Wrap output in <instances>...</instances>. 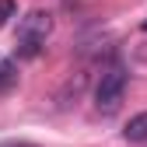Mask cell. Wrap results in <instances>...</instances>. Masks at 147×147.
Masks as SVG:
<instances>
[{
  "label": "cell",
  "mask_w": 147,
  "mask_h": 147,
  "mask_svg": "<svg viewBox=\"0 0 147 147\" xmlns=\"http://www.w3.org/2000/svg\"><path fill=\"white\" fill-rule=\"evenodd\" d=\"M84 81H88V74H77L74 81H67V84H63V91H60V109H67L70 102H77V98H81Z\"/></svg>",
  "instance_id": "obj_4"
},
{
  "label": "cell",
  "mask_w": 147,
  "mask_h": 147,
  "mask_svg": "<svg viewBox=\"0 0 147 147\" xmlns=\"http://www.w3.org/2000/svg\"><path fill=\"white\" fill-rule=\"evenodd\" d=\"M126 84H130V74L123 67H109L98 77V84H95V109L102 116H116L119 112V105L126 98Z\"/></svg>",
  "instance_id": "obj_2"
},
{
  "label": "cell",
  "mask_w": 147,
  "mask_h": 147,
  "mask_svg": "<svg viewBox=\"0 0 147 147\" xmlns=\"http://www.w3.org/2000/svg\"><path fill=\"white\" fill-rule=\"evenodd\" d=\"M140 28H144V32H147V18H144V25H140Z\"/></svg>",
  "instance_id": "obj_8"
},
{
  "label": "cell",
  "mask_w": 147,
  "mask_h": 147,
  "mask_svg": "<svg viewBox=\"0 0 147 147\" xmlns=\"http://www.w3.org/2000/svg\"><path fill=\"white\" fill-rule=\"evenodd\" d=\"M123 140H130V144H144L147 140V112H137L123 126Z\"/></svg>",
  "instance_id": "obj_3"
},
{
  "label": "cell",
  "mask_w": 147,
  "mask_h": 147,
  "mask_svg": "<svg viewBox=\"0 0 147 147\" xmlns=\"http://www.w3.org/2000/svg\"><path fill=\"white\" fill-rule=\"evenodd\" d=\"M4 147H35V144H4Z\"/></svg>",
  "instance_id": "obj_7"
},
{
  "label": "cell",
  "mask_w": 147,
  "mask_h": 147,
  "mask_svg": "<svg viewBox=\"0 0 147 147\" xmlns=\"http://www.w3.org/2000/svg\"><path fill=\"white\" fill-rule=\"evenodd\" d=\"M14 84H18V63L0 53V91H11Z\"/></svg>",
  "instance_id": "obj_5"
},
{
  "label": "cell",
  "mask_w": 147,
  "mask_h": 147,
  "mask_svg": "<svg viewBox=\"0 0 147 147\" xmlns=\"http://www.w3.org/2000/svg\"><path fill=\"white\" fill-rule=\"evenodd\" d=\"M49 35H53V14L42 7H32L18 21V56H25V60L39 56Z\"/></svg>",
  "instance_id": "obj_1"
},
{
  "label": "cell",
  "mask_w": 147,
  "mask_h": 147,
  "mask_svg": "<svg viewBox=\"0 0 147 147\" xmlns=\"http://www.w3.org/2000/svg\"><path fill=\"white\" fill-rule=\"evenodd\" d=\"M14 14H18V4H14V0H0V28H4L7 18H14Z\"/></svg>",
  "instance_id": "obj_6"
}]
</instances>
